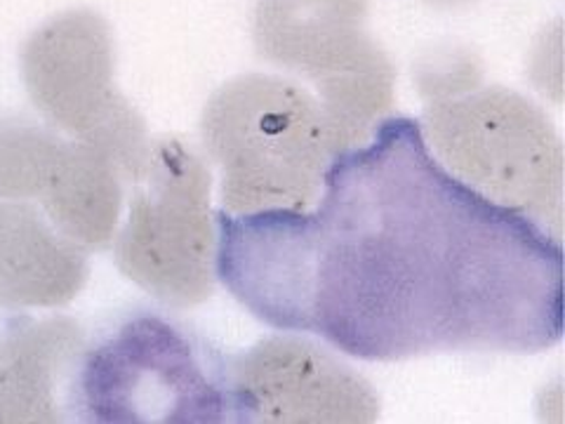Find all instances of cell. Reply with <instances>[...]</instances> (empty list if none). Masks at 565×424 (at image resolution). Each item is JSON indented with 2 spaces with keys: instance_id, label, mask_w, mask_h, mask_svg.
I'll use <instances>...</instances> for the list:
<instances>
[{
  "instance_id": "3",
  "label": "cell",
  "mask_w": 565,
  "mask_h": 424,
  "mask_svg": "<svg viewBox=\"0 0 565 424\" xmlns=\"http://www.w3.org/2000/svg\"><path fill=\"white\" fill-rule=\"evenodd\" d=\"M68 413L97 424L232 422L226 359L163 316H130L83 344Z\"/></svg>"
},
{
  "instance_id": "11",
  "label": "cell",
  "mask_w": 565,
  "mask_h": 424,
  "mask_svg": "<svg viewBox=\"0 0 565 424\" xmlns=\"http://www.w3.org/2000/svg\"><path fill=\"white\" fill-rule=\"evenodd\" d=\"M122 177L99 149L66 141L62 161L39 199L47 220L83 251H102L116 239Z\"/></svg>"
},
{
  "instance_id": "6",
  "label": "cell",
  "mask_w": 565,
  "mask_h": 424,
  "mask_svg": "<svg viewBox=\"0 0 565 424\" xmlns=\"http://www.w3.org/2000/svg\"><path fill=\"white\" fill-rule=\"evenodd\" d=\"M116 241L120 272L174 309L203 305L217 278L210 170L180 139L151 145Z\"/></svg>"
},
{
  "instance_id": "12",
  "label": "cell",
  "mask_w": 565,
  "mask_h": 424,
  "mask_svg": "<svg viewBox=\"0 0 565 424\" xmlns=\"http://www.w3.org/2000/svg\"><path fill=\"white\" fill-rule=\"evenodd\" d=\"M66 139L52 126L0 118V199H41L55 174Z\"/></svg>"
},
{
  "instance_id": "7",
  "label": "cell",
  "mask_w": 565,
  "mask_h": 424,
  "mask_svg": "<svg viewBox=\"0 0 565 424\" xmlns=\"http://www.w3.org/2000/svg\"><path fill=\"white\" fill-rule=\"evenodd\" d=\"M114 41L99 14L64 12L24 45V83L47 123L99 149L126 182L145 174L151 145L147 126L114 87Z\"/></svg>"
},
{
  "instance_id": "5",
  "label": "cell",
  "mask_w": 565,
  "mask_h": 424,
  "mask_svg": "<svg viewBox=\"0 0 565 424\" xmlns=\"http://www.w3.org/2000/svg\"><path fill=\"white\" fill-rule=\"evenodd\" d=\"M253 39L264 62L316 87L332 158L392 114L396 68L367 31V0H262Z\"/></svg>"
},
{
  "instance_id": "9",
  "label": "cell",
  "mask_w": 565,
  "mask_h": 424,
  "mask_svg": "<svg viewBox=\"0 0 565 424\" xmlns=\"http://www.w3.org/2000/svg\"><path fill=\"white\" fill-rule=\"evenodd\" d=\"M85 335L71 318L0 332V422L71 420L68 396Z\"/></svg>"
},
{
  "instance_id": "4",
  "label": "cell",
  "mask_w": 565,
  "mask_h": 424,
  "mask_svg": "<svg viewBox=\"0 0 565 424\" xmlns=\"http://www.w3.org/2000/svg\"><path fill=\"white\" fill-rule=\"evenodd\" d=\"M422 123L429 151L459 182L561 241L563 141L533 99L476 83L427 99Z\"/></svg>"
},
{
  "instance_id": "13",
  "label": "cell",
  "mask_w": 565,
  "mask_h": 424,
  "mask_svg": "<svg viewBox=\"0 0 565 424\" xmlns=\"http://www.w3.org/2000/svg\"><path fill=\"white\" fill-rule=\"evenodd\" d=\"M431 6H440V8H452V6H462L469 3V0H427Z\"/></svg>"
},
{
  "instance_id": "8",
  "label": "cell",
  "mask_w": 565,
  "mask_h": 424,
  "mask_svg": "<svg viewBox=\"0 0 565 424\" xmlns=\"http://www.w3.org/2000/svg\"><path fill=\"white\" fill-rule=\"evenodd\" d=\"M226 384L232 422L367 424L380 417L367 380L334 353L290 335L226 359Z\"/></svg>"
},
{
  "instance_id": "2",
  "label": "cell",
  "mask_w": 565,
  "mask_h": 424,
  "mask_svg": "<svg viewBox=\"0 0 565 424\" xmlns=\"http://www.w3.org/2000/svg\"><path fill=\"white\" fill-rule=\"evenodd\" d=\"M203 147L222 172V210H309L332 161L316 97L282 76L245 74L210 97Z\"/></svg>"
},
{
  "instance_id": "10",
  "label": "cell",
  "mask_w": 565,
  "mask_h": 424,
  "mask_svg": "<svg viewBox=\"0 0 565 424\" xmlns=\"http://www.w3.org/2000/svg\"><path fill=\"white\" fill-rule=\"evenodd\" d=\"M87 278L85 251L41 208L0 201V307H62Z\"/></svg>"
},
{
  "instance_id": "1",
  "label": "cell",
  "mask_w": 565,
  "mask_h": 424,
  "mask_svg": "<svg viewBox=\"0 0 565 424\" xmlns=\"http://www.w3.org/2000/svg\"><path fill=\"white\" fill-rule=\"evenodd\" d=\"M215 224L217 278L247 311L356 359L561 342V241L459 182L413 118L334 156L316 210Z\"/></svg>"
}]
</instances>
